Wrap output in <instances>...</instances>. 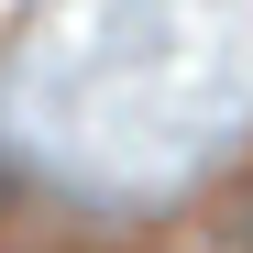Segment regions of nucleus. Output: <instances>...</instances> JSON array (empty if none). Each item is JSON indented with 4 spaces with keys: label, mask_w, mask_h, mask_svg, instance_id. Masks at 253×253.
Masks as SVG:
<instances>
[{
    "label": "nucleus",
    "mask_w": 253,
    "mask_h": 253,
    "mask_svg": "<svg viewBox=\"0 0 253 253\" xmlns=\"http://www.w3.org/2000/svg\"><path fill=\"white\" fill-rule=\"evenodd\" d=\"M231 242H242V253H253V176H242V187H231Z\"/></svg>",
    "instance_id": "1"
}]
</instances>
